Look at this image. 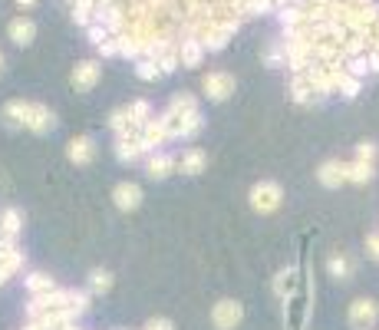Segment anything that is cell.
Here are the masks:
<instances>
[{"label":"cell","instance_id":"obj_1","mask_svg":"<svg viewBox=\"0 0 379 330\" xmlns=\"http://www.w3.org/2000/svg\"><path fill=\"white\" fill-rule=\"evenodd\" d=\"M251 209L258 211V215H271V211L281 209L284 202V188L277 182H258V185L251 188Z\"/></svg>","mask_w":379,"mask_h":330},{"label":"cell","instance_id":"obj_2","mask_svg":"<svg viewBox=\"0 0 379 330\" xmlns=\"http://www.w3.org/2000/svg\"><path fill=\"white\" fill-rule=\"evenodd\" d=\"M201 89H205V96L211 99V103H225V99L234 93V77L225 73V70H211V73L201 77Z\"/></svg>","mask_w":379,"mask_h":330},{"label":"cell","instance_id":"obj_3","mask_svg":"<svg viewBox=\"0 0 379 330\" xmlns=\"http://www.w3.org/2000/svg\"><path fill=\"white\" fill-rule=\"evenodd\" d=\"M376 317H379V304L373 301V297H357V301L350 304V314H347L350 327L369 330L373 324H376Z\"/></svg>","mask_w":379,"mask_h":330},{"label":"cell","instance_id":"obj_4","mask_svg":"<svg viewBox=\"0 0 379 330\" xmlns=\"http://www.w3.org/2000/svg\"><path fill=\"white\" fill-rule=\"evenodd\" d=\"M241 320H244V308H241L238 301H231V297L218 301L215 308H211V324L218 330H234Z\"/></svg>","mask_w":379,"mask_h":330},{"label":"cell","instance_id":"obj_5","mask_svg":"<svg viewBox=\"0 0 379 330\" xmlns=\"http://www.w3.org/2000/svg\"><path fill=\"white\" fill-rule=\"evenodd\" d=\"M99 77H102V66L96 63V60H83V63L73 70V77H69V83H73L76 93H89V89L99 83Z\"/></svg>","mask_w":379,"mask_h":330},{"label":"cell","instance_id":"obj_6","mask_svg":"<svg viewBox=\"0 0 379 330\" xmlns=\"http://www.w3.org/2000/svg\"><path fill=\"white\" fill-rule=\"evenodd\" d=\"M317 182L324 188H340L347 185V162H340V159H326L320 169H317Z\"/></svg>","mask_w":379,"mask_h":330},{"label":"cell","instance_id":"obj_7","mask_svg":"<svg viewBox=\"0 0 379 330\" xmlns=\"http://www.w3.org/2000/svg\"><path fill=\"white\" fill-rule=\"evenodd\" d=\"M66 159L73 165H89L96 159V143H93L89 136H76V139L66 143Z\"/></svg>","mask_w":379,"mask_h":330},{"label":"cell","instance_id":"obj_8","mask_svg":"<svg viewBox=\"0 0 379 330\" xmlns=\"http://www.w3.org/2000/svg\"><path fill=\"white\" fill-rule=\"evenodd\" d=\"M112 202H116L119 211H135L142 205V188L135 182H119L112 188Z\"/></svg>","mask_w":379,"mask_h":330},{"label":"cell","instance_id":"obj_9","mask_svg":"<svg viewBox=\"0 0 379 330\" xmlns=\"http://www.w3.org/2000/svg\"><path fill=\"white\" fill-rule=\"evenodd\" d=\"M168 139L162 119H149L145 126L139 129V143H142V152H155V145H162Z\"/></svg>","mask_w":379,"mask_h":330},{"label":"cell","instance_id":"obj_10","mask_svg":"<svg viewBox=\"0 0 379 330\" xmlns=\"http://www.w3.org/2000/svg\"><path fill=\"white\" fill-rule=\"evenodd\" d=\"M53 112H50V106H44V103H30V116H27V129L36 132V136H44V132L53 129Z\"/></svg>","mask_w":379,"mask_h":330},{"label":"cell","instance_id":"obj_11","mask_svg":"<svg viewBox=\"0 0 379 330\" xmlns=\"http://www.w3.org/2000/svg\"><path fill=\"white\" fill-rule=\"evenodd\" d=\"M205 53H208L205 44H201V40H195V37H188V40H178V56H182V66H188V70L201 66Z\"/></svg>","mask_w":379,"mask_h":330},{"label":"cell","instance_id":"obj_12","mask_svg":"<svg viewBox=\"0 0 379 330\" xmlns=\"http://www.w3.org/2000/svg\"><path fill=\"white\" fill-rule=\"evenodd\" d=\"M291 99L293 103H300V106H314V103H320V93L314 89V83L307 77H293L291 79Z\"/></svg>","mask_w":379,"mask_h":330},{"label":"cell","instance_id":"obj_13","mask_svg":"<svg viewBox=\"0 0 379 330\" xmlns=\"http://www.w3.org/2000/svg\"><path fill=\"white\" fill-rule=\"evenodd\" d=\"M7 37H11L17 46H30L33 37H36V23H33L30 17H17V20H11V27H7Z\"/></svg>","mask_w":379,"mask_h":330},{"label":"cell","instance_id":"obj_14","mask_svg":"<svg viewBox=\"0 0 379 330\" xmlns=\"http://www.w3.org/2000/svg\"><path fill=\"white\" fill-rule=\"evenodd\" d=\"M175 169H178V159L168 152H155L149 159V165H145V172H149V178H165V176H172Z\"/></svg>","mask_w":379,"mask_h":330},{"label":"cell","instance_id":"obj_15","mask_svg":"<svg viewBox=\"0 0 379 330\" xmlns=\"http://www.w3.org/2000/svg\"><path fill=\"white\" fill-rule=\"evenodd\" d=\"M373 176H376V162H363V159L347 162V178L353 185H366V182H373Z\"/></svg>","mask_w":379,"mask_h":330},{"label":"cell","instance_id":"obj_16","mask_svg":"<svg viewBox=\"0 0 379 330\" xmlns=\"http://www.w3.org/2000/svg\"><path fill=\"white\" fill-rule=\"evenodd\" d=\"M178 169H182L185 176H201L208 169V155L201 149H188V152L178 159Z\"/></svg>","mask_w":379,"mask_h":330},{"label":"cell","instance_id":"obj_17","mask_svg":"<svg viewBox=\"0 0 379 330\" xmlns=\"http://www.w3.org/2000/svg\"><path fill=\"white\" fill-rule=\"evenodd\" d=\"M139 155H142L139 136H119V139H116V159H119V162H135Z\"/></svg>","mask_w":379,"mask_h":330},{"label":"cell","instance_id":"obj_18","mask_svg":"<svg viewBox=\"0 0 379 330\" xmlns=\"http://www.w3.org/2000/svg\"><path fill=\"white\" fill-rule=\"evenodd\" d=\"M20 228H23V215H20V211H17V209H4V211H0V235H4V238L17 242Z\"/></svg>","mask_w":379,"mask_h":330},{"label":"cell","instance_id":"obj_19","mask_svg":"<svg viewBox=\"0 0 379 330\" xmlns=\"http://www.w3.org/2000/svg\"><path fill=\"white\" fill-rule=\"evenodd\" d=\"M27 116H30V103H23V99H11V103L4 106L7 126H27Z\"/></svg>","mask_w":379,"mask_h":330},{"label":"cell","instance_id":"obj_20","mask_svg":"<svg viewBox=\"0 0 379 330\" xmlns=\"http://www.w3.org/2000/svg\"><path fill=\"white\" fill-rule=\"evenodd\" d=\"M168 110H172L175 116L188 119V116H198V99H195V96H188V93H178V96H172Z\"/></svg>","mask_w":379,"mask_h":330},{"label":"cell","instance_id":"obj_21","mask_svg":"<svg viewBox=\"0 0 379 330\" xmlns=\"http://www.w3.org/2000/svg\"><path fill=\"white\" fill-rule=\"evenodd\" d=\"M326 268H330V275H333L336 281H350V277H353V261H350L347 254H333V258L326 261Z\"/></svg>","mask_w":379,"mask_h":330},{"label":"cell","instance_id":"obj_22","mask_svg":"<svg viewBox=\"0 0 379 330\" xmlns=\"http://www.w3.org/2000/svg\"><path fill=\"white\" fill-rule=\"evenodd\" d=\"M293 287H297V271H293V268H287V271H281V275H277V281H274V294H277V297H291Z\"/></svg>","mask_w":379,"mask_h":330},{"label":"cell","instance_id":"obj_23","mask_svg":"<svg viewBox=\"0 0 379 330\" xmlns=\"http://www.w3.org/2000/svg\"><path fill=\"white\" fill-rule=\"evenodd\" d=\"M27 291H30L33 297H36V294H50V291H56V284H53V277H46V275H40V271H33V275L27 277Z\"/></svg>","mask_w":379,"mask_h":330},{"label":"cell","instance_id":"obj_24","mask_svg":"<svg viewBox=\"0 0 379 330\" xmlns=\"http://www.w3.org/2000/svg\"><path fill=\"white\" fill-rule=\"evenodd\" d=\"M135 73H139V79H145V83H152V79L165 77L162 66H159V60H145V56H142L139 63H135Z\"/></svg>","mask_w":379,"mask_h":330},{"label":"cell","instance_id":"obj_25","mask_svg":"<svg viewBox=\"0 0 379 330\" xmlns=\"http://www.w3.org/2000/svg\"><path fill=\"white\" fill-rule=\"evenodd\" d=\"M109 287H112V275H109V271H102V268L89 271V291H93V294H106Z\"/></svg>","mask_w":379,"mask_h":330},{"label":"cell","instance_id":"obj_26","mask_svg":"<svg viewBox=\"0 0 379 330\" xmlns=\"http://www.w3.org/2000/svg\"><path fill=\"white\" fill-rule=\"evenodd\" d=\"M129 110H132V116H135V122H139V126H145L149 119H155V116H152V106L145 103V99H139V103H132Z\"/></svg>","mask_w":379,"mask_h":330},{"label":"cell","instance_id":"obj_27","mask_svg":"<svg viewBox=\"0 0 379 330\" xmlns=\"http://www.w3.org/2000/svg\"><path fill=\"white\" fill-rule=\"evenodd\" d=\"M86 33H89V40H93V44H96V46H102V44H106V40H112V33H109L106 27H102V23H89V27H86Z\"/></svg>","mask_w":379,"mask_h":330},{"label":"cell","instance_id":"obj_28","mask_svg":"<svg viewBox=\"0 0 379 330\" xmlns=\"http://www.w3.org/2000/svg\"><path fill=\"white\" fill-rule=\"evenodd\" d=\"M198 129H201V112H198V116H188V119L182 122V136H178V139H192Z\"/></svg>","mask_w":379,"mask_h":330},{"label":"cell","instance_id":"obj_29","mask_svg":"<svg viewBox=\"0 0 379 330\" xmlns=\"http://www.w3.org/2000/svg\"><path fill=\"white\" fill-rule=\"evenodd\" d=\"M357 159H363V162H376V145H373V143H359L357 145Z\"/></svg>","mask_w":379,"mask_h":330},{"label":"cell","instance_id":"obj_30","mask_svg":"<svg viewBox=\"0 0 379 330\" xmlns=\"http://www.w3.org/2000/svg\"><path fill=\"white\" fill-rule=\"evenodd\" d=\"M142 330H175V324L168 317H152V320H145Z\"/></svg>","mask_w":379,"mask_h":330},{"label":"cell","instance_id":"obj_31","mask_svg":"<svg viewBox=\"0 0 379 330\" xmlns=\"http://www.w3.org/2000/svg\"><path fill=\"white\" fill-rule=\"evenodd\" d=\"M366 254L373 261H379V235H369L366 238Z\"/></svg>","mask_w":379,"mask_h":330},{"label":"cell","instance_id":"obj_32","mask_svg":"<svg viewBox=\"0 0 379 330\" xmlns=\"http://www.w3.org/2000/svg\"><path fill=\"white\" fill-rule=\"evenodd\" d=\"M369 66H373V73H379V50H369Z\"/></svg>","mask_w":379,"mask_h":330},{"label":"cell","instance_id":"obj_33","mask_svg":"<svg viewBox=\"0 0 379 330\" xmlns=\"http://www.w3.org/2000/svg\"><path fill=\"white\" fill-rule=\"evenodd\" d=\"M13 4H17L20 11H30V7H33V4H36V0H13Z\"/></svg>","mask_w":379,"mask_h":330},{"label":"cell","instance_id":"obj_34","mask_svg":"<svg viewBox=\"0 0 379 330\" xmlns=\"http://www.w3.org/2000/svg\"><path fill=\"white\" fill-rule=\"evenodd\" d=\"M23 330H44V327H40V324H33V320H30V324H27Z\"/></svg>","mask_w":379,"mask_h":330},{"label":"cell","instance_id":"obj_35","mask_svg":"<svg viewBox=\"0 0 379 330\" xmlns=\"http://www.w3.org/2000/svg\"><path fill=\"white\" fill-rule=\"evenodd\" d=\"M4 281H7V275H4V271H0V284H4Z\"/></svg>","mask_w":379,"mask_h":330},{"label":"cell","instance_id":"obj_36","mask_svg":"<svg viewBox=\"0 0 379 330\" xmlns=\"http://www.w3.org/2000/svg\"><path fill=\"white\" fill-rule=\"evenodd\" d=\"M0 70H4V53H0Z\"/></svg>","mask_w":379,"mask_h":330},{"label":"cell","instance_id":"obj_37","mask_svg":"<svg viewBox=\"0 0 379 330\" xmlns=\"http://www.w3.org/2000/svg\"><path fill=\"white\" fill-rule=\"evenodd\" d=\"M376 37H379V20H376Z\"/></svg>","mask_w":379,"mask_h":330}]
</instances>
